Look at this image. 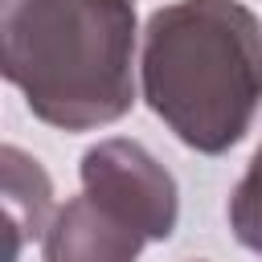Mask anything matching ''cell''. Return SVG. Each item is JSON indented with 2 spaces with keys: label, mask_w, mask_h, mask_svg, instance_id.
I'll return each mask as SVG.
<instances>
[{
  "label": "cell",
  "mask_w": 262,
  "mask_h": 262,
  "mask_svg": "<svg viewBox=\"0 0 262 262\" xmlns=\"http://www.w3.org/2000/svg\"><path fill=\"white\" fill-rule=\"evenodd\" d=\"M139 86L156 119L201 151L246 139L262 106V25L242 0H176L147 16Z\"/></svg>",
  "instance_id": "1"
},
{
  "label": "cell",
  "mask_w": 262,
  "mask_h": 262,
  "mask_svg": "<svg viewBox=\"0 0 262 262\" xmlns=\"http://www.w3.org/2000/svg\"><path fill=\"white\" fill-rule=\"evenodd\" d=\"M4 78L61 131H94L135 102L131 0H4Z\"/></svg>",
  "instance_id": "2"
},
{
  "label": "cell",
  "mask_w": 262,
  "mask_h": 262,
  "mask_svg": "<svg viewBox=\"0 0 262 262\" xmlns=\"http://www.w3.org/2000/svg\"><path fill=\"white\" fill-rule=\"evenodd\" d=\"M82 192L131 221L147 242L176 229L180 201L172 172L135 139H102L82 156Z\"/></svg>",
  "instance_id": "3"
},
{
  "label": "cell",
  "mask_w": 262,
  "mask_h": 262,
  "mask_svg": "<svg viewBox=\"0 0 262 262\" xmlns=\"http://www.w3.org/2000/svg\"><path fill=\"white\" fill-rule=\"evenodd\" d=\"M143 246L147 237L131 221L82 192L53 213L41 254L45 262H135Z\"/></svg>",
  "instance_id": "4"
},
{
  "label": "cell",
  "mask_w": 262,
  "mask_h": 262,
  "mask_svg": "<svg viewBox=\"0 0 262 262\" xmlns=\"http://www.w3.org/2000/svg\"><path fill=\"white\" fill-rule=\"evenodd\" d=\"M4 213H8V254L4 262H16L29 237H45L49 229V209H53V184L45 168L25 156L16 143H4Z\"/></svg>",
  "instance_id": "5"
},
{
  "label": "cell",
  "mask_w": 262,
  "mask_h": 262,
  "mask_svg": "<svg viewBox=\"0 0 262 262\" xmlns=\"http://www.w3.org/2000/svg\"><path fill=\"white\" fill-rule=\"evenodd\" d=\"M229 229L246 250L262 254V147L229 192Z\"/></svg>",
  "instance_id": "6"
}]
</instances>
